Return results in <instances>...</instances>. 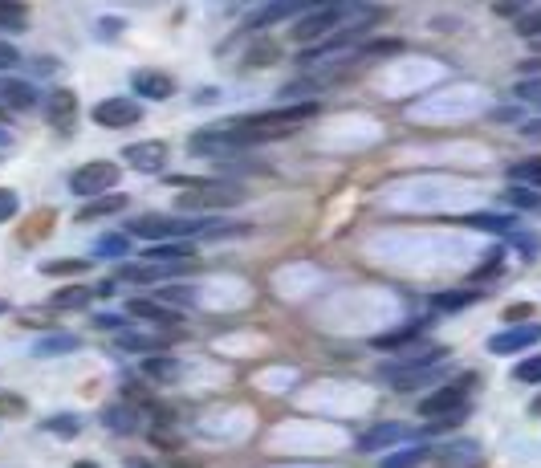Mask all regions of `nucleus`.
<instances>
[{"mask_svg":"<svg viewBox=\"0 0 541 468\" xmlns=\"http://www.w3.org/2000/svg\"><path fill=\"white\" fill-rule=\"evenodd\" d=\"M171 188H184L179 196V212H220V208H236L245 200L236 184H224V180H204V175H167Z\"/></svg>","mask_w":541,"mask_h":468,"instance_id":"obj_1","label":"nucleus"},{"mask_svg":"<svg viewBox=\"0 0 541 468\" xmlns=\"http://www.w3.org/2000/svg\"><path fill=\"white\" fill-rule=\"evenodd\" d=\"M468 387H476V375H460L456 383H440L432 395H424L415 403V412L424 420L452 416V412H460V407H468Z\"/></svg>","mask_w":541,"mask_h":468,"instance_id":"obj_2","label":"nucleus"},{"mask_svg":"<svg viewBox=\"0 0 541 468\" xmlns=\"http://www.w3.org/2000/svg\"><path fill=\"white\" fill-rule=\"evenodd\" d=\"M358 5H363V0H358ZM358 5H322V9H310L302 21L293 25V41H302V45H314V41H322V37H330Z\"/></svg>","mask_w":541,"mask_h":468,"instance_id":"obj_3","label":"nucleus"},{"mask_svg":"<svg viewBox=\"0 0 541 468\" xmlns=\"http://www.w3.org/2000/svg\"><path fill=\"white\" fill-rule=\"evenodd\" d=\"M114 184H118V163H110V159L82 163V167L70 175V192H74V196H82V200L102 196V192H110Z\"/></svg>","mask_w":541,"mask_h":468,"instance_id":"obj_4","label":"nucleus"},{"mask_svg":"<svg viewBox=\"0 0 541 468\" xmlns=\"http://www.w3.org/2000/svg\"><path fill=\"white\" fill-rule=\"evenodd\" d=\"M90 119L106 131H123V127H135L143 119V106L135 98H102L94 110H90Z\"/></svg>","mask_w":541,"mask_h":468,"instance_id":"obj_5","label":"nucleus"},{"mask_svg":"<svg viewBox=\"0 0 541 468\" xmlns=\"http://www.w3.org/2000/svg\"><path fill=\"white\" fill-rule=\"evenodd\" d=\"M537 342H541V322H521V326H509V330L493 334L489 350L493 355H521V350H529Z\"/></svg>","mask_w":541,"mask_h":468,"instance_id":"obj_6","label":"nucleus"},{"mask_svg":"<svg viewBox=\"0 0 541 468\" xmlns=\"http://www.w3.org/2000/svg\"><path fill=\"white\" fill-rule=\"evenodd\" d=\"M123 163H131V167L143 171V175H155V171H163V163H167V143H159V139L131 143V147H123Z\"/></svg>","mask_w":541,"mask_h":468,"instance_id":"obj_7","label":"nucleus"},{"mask_svg":"<svg viewBox=\"0 0 541 468\" xmlns=\"http://www.w3.org/2000/svg\"><path fill=\"white\" fill-rule=\"evenodd\" d=\"M127 314L139 318V322H151V326H179V310L159 302V298H131Z\"/></svg>","mask_w":541,"mask_h":468,"instance_id":"obj_8","label":"nucleus"},{"mask_svg":"<svg viewBox=\"0 0 541 468\" xmlns=\"http://www.w3.org/2000/svg\"><path fill=\"white\" fill-rule=\"evenodd\" d=\"M131 90H135V98L167 102V98L175 94V82H171L167 74H159V70H135V74H131Z\"/></svg>","mask_w":541,"mask_h":468,"instance_id":"obj_9","label":"nucleus"},{"mask_svg":"<svg viewBox=\"0 0 541 468\" xmlns=\"http://www.w3.org/2000/svg\"><path fill=\"white\" fill-rule=\"evenodd\" d=\"M45 114H49V123L57 127V131H70L74 127V119H78V94L74 90H53L49 94V106H45Z\"/></svg>","mask_w":541,"mask_h":468,"instance_id":"obj_10","label":"nucleus"},{"mask_svg":"<svg viewBox=\"0 0 541 468\" xmlns=\"http://www.w3.org/2000/svg\"><path fill=\"white\" fill-rule=\"evenodd\" d=\"M0 102L13 106V110H37V86L33 82H21V78H5L0 82Z\"/></svg>","mask_w":541,"mask_h":468,"instance_id":"obj_11","label":"nucleus"},{"mask_svg":"<svg viewBox=\"0 0 541 468\" xmlns=\"http://www.w3.org/2000/svg\"><path fill=\"white\" fill-rule=\"evenodd\" d=\"M127 208V196H90L82 208H78V224H90V220H106L114 212H123Z\"/></svg>","mask_w":541,"mask_h":468,"instance_id":"obj_12","label":"nucleus"},{"mask_svg":"<svg viewBox=\"0 0 541 468\" xmlns=\"http://www.w3.org/2000/svg\"><path fill=\"white\" fill-rule=\"evenodd\" d=\"M440 464L444 468H476L480 464V444L476 440H456L440 448Z\"/></svg>","mask_w":541,"mask_h":468,"instance_id":"obj_13","label":"nucleus"},{"mask_svg":"<svg viewBox=\"0 0 541 468\" xmlns=\"http://www.w3.org/2000/svg\"><path fill=\"white\" fill-rule=\"evenodd\" d=\"M403 436H407V428H403V424H375L371 432L358 436V448H363V452H379V448L399 444Z\"/></svg>","mask_w":541,"mask_h":468,"instance_id":"obj_14","label":"nucleus"},{"mask_svg":"<svg viewBox=\"0 0 541 468\" xmlns=\"http://www.w3.org/2000/svg\"><path fill=\"white\" fill-rule=\"evenodd\" d=\"M90 298H98L90 285H66V289H57V294L49 298V310H62V314H70V310H86V306H90Z\"/></svg>","mask_w":541,"mask_h":468,"instance_id":"obj_15","label":"nucleus"},{"mask_svg":"<svg viewBox=\"0 0 541 468\" xmlns=\"http://www.w3.org/2000/svg\"><path fill=\"white\" fill-rule=\"evenodd\" d=\"M82 346L78 334H49L33 346V359H53V355H74V350Z\"/></svg>","mask_w":541,"mask_h":468,"instance_id":"obj_16","label":"nucleus"},{"mask_svg":"<svg viewBox=\"0 0 541 468\" xmlns=\"http://www.w3.org/2000/svg\"><path fill=\"white\" fill-rule=\"evenodd\" d=\"M476 302H485V294L480 289H448V294H436V310L444 314H456V310H468Z\"/></svg>","mask_w":541,"mask_h":468,"instance_id":"obj_17","label":"nucleus"},{"mask_svg":"<svg viewBox=\"0 0 541 468\" xmlns=\"http://www.w3.org/2000/svg\"><path fill=\"white\" fill-rule=\"evenodd\" d=\"M428 456H432V448H428V444H407V448H399V452L383 456V464H379V468H419Z\"/></svg>","mask_w":541,"mask_h":468,"instance_id":"obj_18","label":"nucleus"},{"mask_svg":"<svg viewBox=\"0 0 541 468\" xmlns=\"http://www.w3.org/2000/svg\"><path fill=\"white\" fill-rule=\"evenodd\" d=\"M102 420H106V428H110V432H123V436H131V432H135V424H139L135 407H127V403H110L106 412H102Z\"/></svg>","mask_w":541,"mask_h":468,"instance_id":"obj_19","label":"nucleus"},{"mask_svg":"<svg viewBox=\"0 0 541 468\" xmlns=\"http://www.w3.org/2000/svg\"><path fill=\"white\" fill-rule=\"evenodd\" d=\"M424 326H428V322H419V318H415V322H403L399 330L379 334V338H375V346H379V350H399V346H403V342H411V338H424Z\"/></svg>","mask_w":541,"mask_h":468,"instance_id":"obj_20","label":"nucleus"},{"mask_svg":"<svg viewBox=\"0 0 541 468\" xmlns=\"http://www.w3.org/2000/svg\"><path fill=\"white\" fill-rule=\"evenodd\" d=\"M501 200L513 204V208H521V212H537V208H541V196H537V188H529V184H509V192H505Z\"/></svg>","mask_w":541,"mask_h":468,"instance_id":"obj_21","label":"nucleus"},{"mask_svg":"<svg viewBox=\"0 0 541 468\" xmlns=\"http://www.w3.org/2000/svg\"><path fill=\"white\" fill-rule=\"evenodd\" d=\"M509 184H529L541 192V159H525V163H513L509 167Z\"/></svg>","mask_w":541,"mask_h":468,"instance_id":"obj_22","label":"nucleus"},{"mask_svg":"<svg viewBox=\"0 0 541 468\" xmlns=\"http://www.w3.org/2000/svg\"><path fill=\"white\" fill-rule=\"evenodd\" d=\"M29 25V13L21 0H0V29H25Z\"/></svg>","mask_w":541,"mask_h":468,"instance_id":"obj_23","label":"nucleus"},{"mask_svg":"<svg viewBox=\"0 0 541 468\" xmlns=\"http://www.w3.org/2000/svg\"><path fill=\"white\" fill-rule=\"evenodd\" d=\"M464 224H472V228H489V232H513V228H517V220H513V216H493V212L468 216Z\"/></svg>","mask_w":541,"mask_h":468,"instance_id":"obj_24","label":"nucleus"},{"mask_svg":"<svg viewBox=\"0 0 541 468\" xmlns=\"http://www.w3.org/2000/svg\"><path fill=\"white\" fill-rule=\"evenodd\" d=\"M90 261H78V257H62V261H45L41 273L45 277H70V273H86Z\"/></svg>","mask_w":541,"mask_h":468,"instance_id":"obj_25","label":"nucleus"},{"mask_svg":"<svg viewBox=\"0 0 541 468\" xmlns=\"http://www.w3.org/2000/svg\"><path fill=\"white\" fill-rule=\"evenodd\" d=\"M155 298L167 302V306H192V302H196V289H192V285H163Z\"/></svg>","mask_w":541,"mask_h":468,"instance_id":"obj_26","label":"nucleus"},{"mask_svg":"<svg viewBox=\"0 0 541 468\" xmlns=\"http://www.w3.org/2000/svg\"><path fill=\"white\" fill-rule=\"evenodd\" d=\"M94 253H98V257H118V261H123V257L131 253V241L123 237V232H114V237H102V241L94 245Z\"/></svg>","mask_w":541,"mask_h":468,"instance_id":"obj_27","label":"nucleus"},{"mask_svg":"<svg viewBox=\"0 0 541 468\" xmlns=\"http://www.w3.org/2000/svg\"><path fill=\"white\" fill-rule=\"evenodd\" d=\"M45 432L62 436V440H74V436L82 432V420H78V416H49V420H45Z\"/></svg>","mask_w":541,"mask_h":468,"instance_id":"obj_28","label":"nucleus"},{"mask_svg":"<svg viewBox=\"0 0 541 468\" xmlns=\"http://www.w3.org/2000/svg\"><path fill=\"white\" fill-rule=\"evenodd\" d=\"M513 29H517L521 37H529V41H541V9H525V13H517Z\"/></svg>","mask_w":541,"mask_h":468,"instance_id":"obj_29","label":"nucleus"},{"mask_svg":"<svg viewBox=\"0 0 541 468\" xmlns=\"http://www.w3.org/2000/svg\"><path fill=\"white\" fill-rule=\"evenodd\" d=\"M143 371H147V375H151V379H163V383H167V379H175V375H179V367H175V363H171V359H167V355H151V359H147V363H143Z\"/></svg>","mask_w":541,"mask_h":468,"instance_id":"obj_30","label":"nucleus"},{"mask_svg":"<svg viewBox=\"0 0 541 468\" xmlns=\"http://www.w3.org/2000/svg\"><path fill=\"white\" fill-rule=\"evenodd\" d=\"M281 57V49L273 45V41H257L253 49H249V66H273Z\"/></svg>","mask_w":541,"mask_h":468,"instance_id":"obj_31","label":"nucleus"},{"mask_svg":"<svg viewBox=\"0 0 541 468\" xmlns=\"http://www.w3.org/2000/svg\"><path fill=\"white\" fill-rule=\"evenodd\" d=\"M513 379H517V383H541V355L517 363V367H513Z\"/></svg>","mask_w":541,"mask_h":468,"instance_id":"obj_32","label":"nucleus"},{"mask_svg":"<svg viewBox=\"0 0 541 468\" xmlns=\"http://www.w3.org/2000/svg\"><path fill=\"white\" fill-rule=\"evenodd\" d=\"M501 261H505V249H493V253L485 257V265H480V269H476L472 277H476V281H485V277H497V273H501Z\"/></svg>","mask_w":541,"mask_h":468,"instance_id":"obj_33","label":"nucleus"},{"mask_svg":"<svg viewBox=\"0 0 541 468\" xmlns=\"http://www.w3.org/2000/svg\"><path fill=\"white\" fill-rule=\"evenodd\" d=\"M17 208H21L17 192H13V188H0V224L13 220V216H17Z\"/></svg>","mask_w":541,"mask_h":468,"instance_id":"obj_34","label":"nucleus"},{"mask_svg":"<svg viewBox=\"0 0 541 468\" xmlns=\"http://www.w3.org/2000/svg\"><path fill=\"white\" fill-rule=\"evenodd\" d=\"M13 66H21V53H17V45L0 41V74H5V70H13Z\"/></svg>","mask_w":541,"mask_h":468,"instance_id":"obj_35","label":"nucleus"},{"mask_svg":"<svg viewBox=\"0 0 541 468\" xmlns=\"http://www.w3.org/2000/svg\"><path fill=\"white\" fill-rule=\"evenodd\" d=\"M118 29H123V21H118V17H102V21H98V37H102V41H114Z\"/></svg>","mask_w":541,"mask_h":468,"instance_id":"obj_36","label":"nucleus"},{"mask_svg":"<svg viewBox=\"0 0 541 468\" xmlns=\"http://www.w3.org/2000/svg\"><path fill=\"white\" fill-rule=\"evenodd\" d=\"M94 326H98V330H123V326H127V318H118V314H98V318H94Z\"/></svg>","mask_w":541,"mask_h":468,"instance_id":"obj_37","label":"nucleus"},{"mask_svg":"<svg viewBox=\"0 0 541 468\" xmlns=\"http://www.w3.org/2000/svg\"><path fill=\"white\" fill-rule=\"evenodd\" d=\"M521 135H525V139H541V119H529V123L521 127Z\"/></svg>","mask_w":541,"mask_h":468,"instance_id":"obj_38","label":"nucleus"},{"mask_svg":"<svg viewBox=\"0 0 541 468\" xmlns=\"http://www.w3.org/2000/svg\"><path fill=\"white\" fill-rule=\"evenodd\" d=\"M53 66H57V62H49V57H41V62H37V66H33V70H37V74H49V70H53Z\"/></svg>","mask_w":541,"mask_h":468,"instance_id":"obj_39","label":"nucleus"},{"mask_svg":"<svg viewBox=\"0 0 541 468\" xmlns=\"http://www.w3.org/2000/svg\"><path fill=\"white\" fill-rule=\"evenodd\" d=\"M9 143H13V135H9L5 127H0V147H9Z\"/></svg>","mask_w":541,"mask_h":468,"instance_id":"obj_40","label":"nucleus"},{"mask_svg":"<svg viewBox=\"0 0 541 468\" xmlns=\"http://www.w3.org/2000/svg\"><path fill=\"white\" fill-rule=\"evenodd\" d=\"M529 412H533V416H541V395H537V399L529 403Z\"/></svg>","mask_w":541,"mask_h":468,"instance_id":"obj_41","label":"nucleus"},{"mask_svg":"<svg viewBox=\"0 0 541 468\" xmlns=\"http://www.w3.org/2000/svg\"><path fill=\"white\" fill-rule=\"evenodd\" d=\"M74 468H102V464H94V460H78Z\"/></svg>","mask_w":541,"mask_h":468,"instance_id":"obj_42","label":"nucleus"},{"mask_svg":"<svg viewBox=\"0 0 541 468\" xmlns=\"http://www.w3.org/2000/svg\"><path fill=\"white\" fill-rule=\"evenodd\" d=\"M5 310H9V302H5V298H0V314H5Z\"/></svg>","mask_w":541,"mask_h":468,"instance_id":"obj_43","label":"nucleus"},{"mask_svg":"<svg viewBox=\"0 0 541 468\" xmlns=\"http://www.w3.org/2000/svg\"><path fill=\"white\" fill-rule=\"evenodd\" d=\"M135 468H151V464H135Z\"/></svg>","mask_w":541,"mask_h":468,"instance_id":"obj_44","label":"nucleus"}]
</instances>
